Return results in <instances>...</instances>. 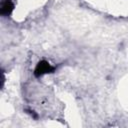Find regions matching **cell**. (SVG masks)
Returning <instances> with one entry per match:
<instances>
[{
    "mask_svg": "<svg viewBox=\"0 0 128 128\" xmlns=\"http://www.w3.org/2000/svg\"><path fill=\"white\" fill-rule=\"evenodd\" d=\"M55 70V67H53L48 61L46 60H41L37 63L35 69H34V75L36 77H40L44 74L48 73H53Z\"/></svg>",
    "mask_w": 128,
    "mask_h": 128,
    "instance_id": "obj_1",
    "label": "cell"
},
{
    "mask_svg": "<svg viewBox=\"0 0 128 128\" xmlns=\"http://www.w3.org/2000/svg\"><path fill=\"white\" fill-rule=\"evenodd\" d=\"M14 9V3L12 0H3L1 4V15L3 16H8L12 13Z\"/></svg>",
    "mask_w": 128,
    "mask_h": 128,
    "instance_id": "obj_2",
    "label": "cell"
}]
</instances>
